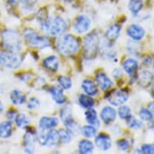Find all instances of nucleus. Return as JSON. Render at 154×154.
<instances>
[{
	"label": "nucleus",
	"instance_id": "1",
	"mask_svg": "<svg viewBox=\"0 0 154 154\" xmlns=\"http://www.w3.org/2000/svg\"><path fill=\"white\" fill-rule=\"evenodd\" d=\"M41 29L51 35H62L67 28V23L63 18L59 15H53L41 21Z\"/></svg>",
	"mask_w": 154,
	"mask_h": 154
},
{
	"label": "nucleus",
	"instance_id": "2",
	"mask_svg": "<svg viewBox=\"0 0 154 154\" xmlns=\"http://www.w3.org/2000/svg\"><path fill=\"white\" fill-rule=\"evenodd\" d=\"M80 43L78 38L71 34L61 35L57 41V48L62 55L69 56L76 53L79 49Z\"/></svg>",
	"mask_w": 154,
	"mask_h": 154
},
{
	"label": "nucleus",
	"instance_id": "3",
	"mask_svg": "<svg viewBox=\"0 0 154 154\" xmlns=\"http://www.w3.org/2000/svg\"><path fill=\"white\" fill-rule=\"evenodd\" d=\"M2 41L3 46L8 50L14 53H19L22 48L20 35L13 29H6L2 33Z\"/></svg>",
	"mask_w": 154,
	"mask_h": 154
},
{
	"label": "nucleus",
	"instance_id": "4",
	"mask_svg": "<svg viewBox=\"0 0 154 154\" xmlns=\"http://www.w3.org/2000/svg\"><path fill=\"white\" fill-rule=\"evenodd\" d=\"M23 37L28 45L32 48L42 49L50 46V41L48 37L39 35L35 31L31 28H27L24 30Z\"/></svg>",
	"mask_w": 154,
	"mask_h": 154
},
{
	"label": "nucleus",
	"instance_id": "5",
	"mask_svg": "<svg viewBox=\"0 0 154 154\" xmlns=\"http://www.w3.org/2000/svg\"><path fill=\"white\" fill-rule=\"evenodd\" d=\"M84 55L87 59H93L99 50V36L96 33H90L84 38Z\"/></svg>",
	"mask_w": 154,
	"mask_h": 154
},
{
	"label": "nucleus",
	"instance_id": "6",
	"mask_svg": "<svg viewBox=\"0 0 154 154\" xmlns=\"http://www.w3.org/2000/svg\"><path fill=\"white\" fill-rule=\"evenodd\" d=\"M22 58L18 53L0 52V65L8 69H16L21 65Z\"/></svg>",
	"mask_w": 154,
	"mask_h": 154
},
{
	"label": "nucleus",
	"instance_id": "7",
	"mask_svg": "<svg viewBox=\"0 0 154 154\" xmlns=\"http://www.w3.org/2000/svg\"><path fill=\"white\" fill-rule=\"evenodd\" d=\"M128 91L127 90H113L106 96V99L114 106H120L126 103L128 99Z\"/></svg>",
	"mask_w": 154,
	"mask_h": 154
},
{
	"label": "nucleus",
	"instance_id": "8",
	"mask_svg": "<svg viewBox=\"0 0 154 154\" xmlns=\"http://www.w3.org/2000/svg\"><path fill=\"white\" fill-rule=\"evenodd\" d=\"M91 26V20L86 15H80L76 18L73 23V30L79 34H82L87 32Z\"/></svg>",
	"mask_w": 154,
	"mask_h": 154
},
{
	"label": "nucleus",
	"instance_id": "9",
	"mask_svg": "<svg viewBox=\"0 0 154 154\" xmlns=\"http://www.w3.org/2000/svg\"><path fill=\"white\" fill-rule=\"evenodd\" d=\"M127 33L131 39L138 41L144 38L145 35V31L141 26L138 24H131L127 29Z\"/></svg>",
	"mask_w": 154,
	"mask_h": 154
},
{
	"label": "nucleus",
	"instance_id": "10",
	"mask_svg": "<svg viewBox=\"0 0 154 154\" xmlns=\"http://www.w3.org/2000/svg\"><path fill=\"white\" fill-rule=\"evenodd\" d=\"M36 139V135L35 131H28L23 138V145L24 151L27 153H32L35 149V141Z\"/></svg>",
	"mask_w": 154,
	"mask_h": 154
},
{
	"label": "nucleus",
	"instance_id": "11",
	"mask_svg": "<svg viewBox=\"0 0 154 154\" xmlns=\"http://www.w3.org/2000/svg\"><path fill=\"white\" fill-rule=\"evenodd\" d=\"M48 91L51 94L53 99L57 103L63 104L66 103V97L64 94L63 89L61 88V86L54 85V86H51Z\"/></svg>",
	"mask_w": 154,
	"mask_h": 154
},
{
	"label": "nucleus",
	"instance_id": "12",
	"mask_svg": "<svg viewBox=\"0 0 154 154\" xmlns=\"http://www.w3.org/2000/svg\"><path fill=\"white\" fill-rule=\"evenodd\" d=\"M95 144L102 151H107L111 147V139L106 134H99L95 137Z\"/></svg>",
	"mask_w": 154,
	"mask_h": 154
},
{
	"label": "nucleus",
	"instance_id": "13",
	"mask_svg": "<svg viewBox=\"0 0 154 154\" xmlns=\"http://www.w3.org/2000/svg\"><path fill=\"white\" fill-rule=\"evenodd\" d=\"M100 117L105 124H110L116 119V111L113 107L110 106H104L103 108L102 109Z\"/></svg>",
	"mask_w": 154,
	"mask_h": 154
},
{
	"label": "nucleus",
	"instance_id": "14",
	"mask_svg": "<svg viewBox=\"0 0 154 154\" xmlns=\"http://www.w3.org/2000/svg\"><path fill=\"white\" fill-rule=\"evenodd\" d=\"M95 80L102 91H106L113 85L111 79L104 72H99L97 73L95 76Z\"/></svg>",
	"mask_w": 154,
	"mask_h": 154
},
{
	"label": "nucleus",
	"instance_id": "15",
	"mask_svg": "<svg viewBox=\"0 0 154 154\" xmlns=\"http://www.w3.org/2000/svg\"><path fill=\"white\" fill-rule=\"evenodd\" d=\"M58 124V119L56 117L43 116L39 120V127L41 130H48L53 128Z\"/></svg>",
	"mask_w": 154,
	"mask_h": 154
},
{
	"label": "nucleus",
	"instance_id": "16",
	"mask_svg": "<svg viewBox=\"0 0 154 154\" xmlns=\"http://www.w3.org/2000/svg\"><path fill=\"white\" fill-rule=\"evenodd\" d=\"M60 141L59 132L57 130L51 128L46 130V140L45 146H56Z\"/></svg>",
	"mask_w": 154,
	"mask_h": 154
},
{
	"label": "nucleus",
	"instance_id": "17",
	"mask_svg": "<svg viewBox=\"0 0 154 154\" xmlns=\"http://www.w3.org/2000/svg\"><path fill=\"white\" fill-rule=\"evenodd\" d=\"M82 88L86 94L90 96H94L98 94V86L91 79H84L82 83Z\"/></svg>",
	"mask_w": 154,
	"mask_h": 154
},
{
	"label": "nucleus",
	"instance_id": "18",
	"mask_svg": "<svg viewBox=\"0 0 154 154\" xmlns=\"http://www.w3.org/2000/svg\"><path fill=\"white\" fill-rule=\"evenodd\" d=\"M43 66L52 72H56L59 68L58 58L54 55H51L44 59Z\"/></svg>",
	"mask_w": 154,
	"mask_h": 154
},
{
	"label": "nucleus",
	"instance_id": "19",
	"mask_svg": "<svg viewBox=\"0 0 154 154\" xmlns=\"http://www.w3.org/2000/svg\"><path fill=\"white\" fill-rule=\"evenodd\" d=\"M120 31H121V27L119 24H112L108 28V29L106 30L105 36H106V40L109 42L111 41H115L116 40L118 39L120 34Z\"/></svg>",
	"mask_w": 154,
	"mask_h": 154
},
{
	"label": "nucleus",
	"instance_id": "20",
	"mask_svg": "<svg viewBox=\"0 0 154 154\" xmlns=\"http://www.w3.org/2000/svg\"><path fill=\"white\" fill-rule=\"evenodd\" d=\"M123 68L127 73L132 75L138 69V62L133 58L127 59L123 63Z\"/></svg>",
	"mask_w": 154,
	"mask_h": 154
},
{
	"label": "nucleus",
	"instance_id": "21",
	"mask_svg": "<svg viewBox=\"0 0 154 154\" xmlns=\"http://www.w3.org/2000/svg\"><path fill=\"white\" fill-rule=\"evenodd\" d=\"M85 118L87 123L92 125V126L95 127V128H99V121L98 119V114L97 111L94 109L89 108L88 111L85 112Z\"/></svg>",
	"mask_w": 154,
	"mask_h": 154
},
{
	"label": "nucleus",
	"instance_id": "22",
	"mask_svg": "<svg viewBox=\"0 0 154 154\" xmlns=\"http://www.w3.org/2000/svg\"><path fill=\"white\" fill-rule=\"evenodd\" d=\"M10 99L15 105H22L25 103L26 95L19 90H13L10 94Z\"/></svg>",
	"mask_w": 154,
	"mask_h": 154
},
{
	"label": "nucleus",
	"instance_id": "23",
	"mask_svg": "<svg viewBox=\"0 0 154 154\" xmlns=\"http://www.w3.org/2000/svg\"><path fill=\"white\" fill-rule=\"evenodd\" d=\"M12 134V124L10 121L0 123V138L7 139Z\"/></svg>",
	"mask_w": 154,
	"mask_h": 154
},
{
	"label": "nucleus",
	"instance_id": "24",
	"mask_svg": "<svg viewBox=\"0 0 154 154\" xmlns=\"http://www.w3.org/2000/svg\"><path fill=\"white\" fill-rule=\"evenodd\" d=\"M152 79H153V76L150 71H142L139 75V83L140 84V86L147 87V86H150Z\"/></svg>",
	"mask_w": 154,
	"mask_h": 154
},
{
	"label": "nucleus",
	"instance_id": "25",
	"mask_svg": "<svg viewBox=\"0 0 154 154\" xmlns=\"http://www.w3.org/2000/svg\"><path fill=\"white\" fill-rule=\"evenodd\" d=\"M79 152L82 154L91 153L94 150L93 143L88 140H82L79 144Z\"/></svg>",
	"mask_w": 154,
	"mask_h": 154
},
{
	"label": "nucleus",
	"instance_id": "26",
	"mask_svg": "<svg viewBox=\"0 0 154 154\" xmlns=\"http://www.w3.org/2000/svg\"><path fill=\"white\" fill-rule=\"evenodd\" d=\"M64 124L66 127L67 130L70 132L71 135H78L81 132V127L73 119L64 122Z\"/></svg>",
	"mask_w": 154,
	"mask_h": 154
},
{
	"label": "nucleus",
	"instance_id": "27",
	"mask_svg": "<svg viewBox=\"0 0 154 154\" xmlns=\"http://www.w3.org/2000/svg\"><path fill=\"white\" fill-rule=\"evenodd\" d=\"M79 103L84 108H91L94 105V100L90 95L80 94L79 98Z\"/></svg>",
	"mask_w": 154,
	"mask_h": 154
},
{
	"label": "nucleus",
	"instance_id": "28",
	"mask_svg": "<svg viewBox=\"0 0 154 154\" xmlns=\"http://www.w3.org/2000/svg\"><path fill=\"white\" fill-rule=\"evenodd\" d=\"M15 122L16 125L20 128H24L28 126L30 123V119L27 115L23 113H20L16 115L15 117Z\"/></svg>",
	"mask_w": 154,
	"mask_h": 154
},
{
	"label": "nucleus",
	"instance_id": "29",
	"mask_svg": "<svg viewBox=\"0 0 154 154\" xmlns=\"http://www.w3.org/2000/svg\"><path fill=\"white\" fill-rule=\"evenodd\" d=\"M143 8L142 0H130L128 3V8L133 15H137Z\"/></svg>",
	"mask_w": 154,
	"mask_h": 154
},
{
	"label": "nucleus",
	"instance_id": "30",
	"mask_svg": "<svg viewBox=\"0 0 154 154\" xmlns=\"http://www.w3.org/2000/svg\"><path fill=\"white\" fill-rule=\"evenodd\" d=\"M60 117L61 120L63 122H66L67 120L73 119V113H72V106L71 105L68 104L61 109L60 112Z\"/></svg>",
	"mask_w": 154,
	"mask_h": 154
},
{
	"label": "nucleus",
	"instance_id": "31",
	"mask_svg": "<svg viewBox=\"0 0 154 154\" xmlns=\"http://www.w3.org/2000/svg\"><path fill=\"white\" fill-rule=\"evenodd\" d=\"M118 115L122 119H128L131 116V110L129 106L126 105H122L118 110Z\"/></svg>",
	"mask_w": 154,
	"mask_h": 154
},
{
	"label": "nucleus",
	"instance_id": "32",
	"mask_svg": "<svg viewBox=\"0 0 154 154\" xmlns=\"http://www.w3.org/2000/svg\"><path fill=\"white\" fill-rule=\"evenodd\" d=\"M81 132L82 133L84 137L87 138H91L95 136L96 134V128L92 126V125H85L82 128H81Z\"/></svg>",
	"mask_w": 154,
	"mask_h": 154
},
{
	"label": "nucleus",
	"instance_id": "33",
	"mask_svg": "<svg viewBox=\"0 0 154 154\" xmlns=\"http://www.w3.org/2000/svg\"><path fill=\"white\" fill-rule=\"evenodd\" d=\"M57 82H58L59 86H61L62 89L65 90H68V89L71 88L72 86V81L69 77L66 76H59L58 79H57Z\"/></svg>",
	"mask_w": 154,
	"mask_h": 154
},
{
	"label": "nucleus",
	"instance_id": "34",
	"mask_svg": "<svg viewBox=\"0 0 154 154\" xmlns=\"http://www.w3.org/2000/svg\"><path fill=\"white\" fill-rule=\"evenodd\" d=\"M58 132L59 137H60V141H61L62 143H65V144H67V143L70 142L72 135L67 129L66 130V129H60Z\"/></svg>",
	"mask_w": 154,
	"mask_h": 154
},
{
	"label": "nucleus",
	"instance_id": "35",
	"mask_svg": "<svg viewBox=\"0 0 154 154\" xmlns=\"http://www.w3.org/2000/svg\"><path fill=\"white\" fill-rule=\"evenodd\" d=\"M139 116L143 121H150L152 119V112L146 108H141L139 112Z\"/></svg>",
	"mask_w": 154,
	"mask_h": 154
},
{
	"label": "nucleus",
	"instance_id": "36",
	"mask_svg": "<svg viewBox=\"0 0 154 154\" xmlns=\"http://www.w3.org/2000/svg\"><path fill=\"white\" fill-rule=\"evenodd\" d=\"M128 121V126L130 128L133 129H139L141 128L142 124L141 122L139 121L138 119H135L134 117L131 116L128 119H127Z\"/></svg>",
	"mask_w": 154,
	"mask_h": 154
},
{
	"label": "nucleus",
	"instance_id": "37",
	"mask_svg": "<svg viewBox=\"0 0 154 154\" xmlns=\"http://www.w3.org/2000/svg\"><path fill=\"white\" fill-rule=\"evenodd\" d=\"M117 146L119 148V150L121 151H126L128 150L130 146V143L127 139H120L116 143Z\"/></svg>",
	"mask_w": 154,
	"mask_h": 154
},
{
	"label": "nucleus",
	"instance_id": "38",
	"mask_svg": "<svg viewBox=\"0 0 154 154\" xmlns=\"http://www.w3.org/2000/svg\"><path fill=\"white\" fill-rule=\"evenodd\" d=\"M141 153L145 154H153L154 153V146L152 144H144L141 146Z\"/></svg>",
	"mask_w": 154,
	"mask_h": 154
},
{
	"label": "nucleus",
	"instance_id": "39",
	"mask_svg": "<svg viewBox=\"0 0 154 154\" xmlns=\"http://www.w3.org/2000/svg\"><path fill=\"white\" fill-rule=\"evenodd\" d=\"M40 101L38 100L35 97H32L28 102V104H27V106H28V108L29 109H35L36 107L40 106Z\"/></svg>",
	"mask_w": 154,
	"mask_h": 154
},
{
	"label": "nucleus",
	"instance_id": "40",
	"mask_svg": "<svg viewBox=\"0 0 154 154\" xmlns=\"http://www.w3.org/2000/svg\"><path fill=\"white\" fill-rule=\"evenodd\" d=\"M15 116H16V112H15V110H9L7 112V118L10 120L15 119Z\"/></svg>",
	"mask_w": 154,
	"mask_h": 154
},
{
	"label": "nucleus",
	"instance_id": "41",
	"mask_svg": "<svg viewBox=\"0 0 154 154\" xmlns=\"http://www.w3.org/2000/svg\"><path fill=\"white\" fill-rule=\"evenodd\" d=\"M113 76L116 79H119L120 76H122V71L120 69L116 68L113 70Z\"/></svg>",
	"mask_w": 154,
	"mask_h": 154
},
{
	"label": "nucleus",
	"instance_id": "42",
	"mask_svg": "<svg viewBox=\"0 0 154 154\" xmlns=\"http://www.w3.org/2000/svg\"><path fill=\"white\" fill-rule=\"evenodd\" d=\"M11 4H17L19 3H27L29 0H8Z\"/></svg>",
	"mask_w": 154,
	"mask_h": 154
},
{
	"label": "nucleus",
	"instance_id": "43",
	"mask_svg": "<svg viewBox=\"0 0 154 154\" xmlns=\"http://www.w3.org/2000/svg\"><path fill=\"white\" fill-rule=\"evenodd\" d=\"M3 111V103H2V102L0 101V114L2 113Z\"/></svg>",
	"mask_w": 154,
	"mask_h": 154
}]
</instances>
